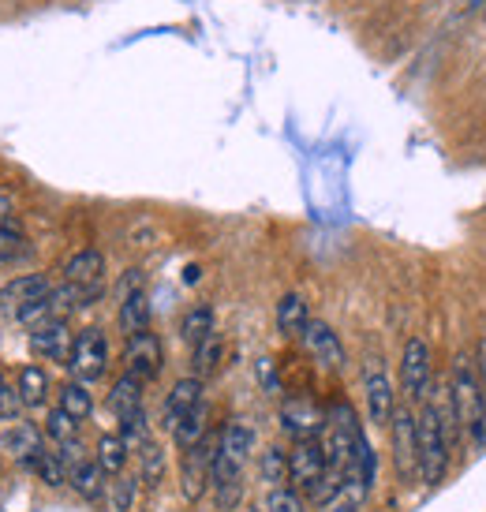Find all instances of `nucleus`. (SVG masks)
Here are the masks:
<instances>
[{"label":"nucleus","mask_w":486,"mask_h":512,"mask_svg":"<svg viewBox=\"0 0 486 512\" xmlns=\"http://www.w3.org/2000/svg\"><path fill=\"white\" fill-rule=\"evenodd\" d=\"M415 434H419V483L438 486L449 475L453 460V438H457V419L449 400H423V408L415 412Z\"/></svg>","instance_id":"f257e3e1"},{"label":"nucleus","mask_w":486,"mask_h":512,"mask_svg":"<svg viewBox=\"0 0 486 512\" xmlns=\"http://www.w3.org/2000/svg\"><path fill=\"white\" fill-rule=\"evenodd\" d=\"M449 408L457 419V430L472 441L475 449L486 445V389L483 378L468 356L453 359V374H449Z\"/></svg>","instance_id":"f03ea898"},{"label":"nucleus","mask_w":486,"mask_h":512,"mask_svg":"<svg viewBox=\"0 0 486 512\" xmlns=\"http://www.w3.org/2000/svg\"><path fill=\"white\" fill-rule=\"evenodd\" d=\"M288 483H292V490H300L303 498L318 501V505H322V501L341 486V479H333V475H329L322 438L318 441H292V449H288Z\"/></svg>","instance_id":"7ed1b4c3"},{"label":"nucleus","mask_w":486,"mask_h":512,"mask_svg":"<svg viewBox=\"0 0 486 512\" xmlns=\"http://www.w3.org/2000/svg\"><path fill=\"white\" fill-rule=\"evenodd\" d=\"M389 449H393V468L404 486L419 479V434H415V412L412 404H397V412L389 419Z\"/></svg>","instance_id":"20e7f679"},{"label":"nucleus","mask_w":486,"mask_h":512,"mask_svg":"<svg viewBox=\"0 0 486 512\" xmlns=\"http://www.w3.org/2000/svg\"><path fill=\"white\" fill-rule=\"evenodd\" d=\"M68 370H72L75 382H101L109 374V341L98 326H86L75 333L72 344V359H68Z\"/></svg>","instance_id":"39448f33"},{"label":"nucleus","mask_w":486,"mask_h":512,"mask_svg":"<svg viewBox=\"0 0 486 512\" xmlns=\"http://www.w3.org/2000/svg\"><path fill=\"white\" fill-rule=\"evenodd\" d=\"M430 382H434V359L423 337H408L401 352V389L408 404H423L430 397Z\"/></svg>","instance_id":"423d86ee"},{"label":"nucleus","mask_w":486,"mask_h":512,"mask_svg":"<svg viewBox=\"0 0 486 512\" xmlns=\"http://www.w3.org/2000/svg\"><path fill=\"white\" fill-rule=\"evenodd\" d=\"M217 438H221V434L210 430L195 449H187V453L180 456V490H184L187 501H199L202 494L210 490V471H214Z\"/></svg>","instance_id":"0eeeda50"},{"label":"nucleus","mask_w":486,"mask_h":512,"mask_svg":"<svg viewBox=\"0 0 486 512\" xmlns=\"http://www.w3.org/2000/svg\"><path fill=\"white\" fill-rule=\"evenodd\" d=\"M363 393H367L371 427H389V419L397 412V393H393V382H389V374L378 356H367V367H363Z\"/></svg>","instance_id":"6e6552de"},{"label":"nucleus","mask_w":486,"mask_h":512,"mask_svg":"<svg viewBox=\"0 0 486 512\" xmlns=\"http://www.w3.org/2000/svg\"><path fill=\"white\" fill-rule=\"evenodd\" d=\"M161 367H165V348H161V337L158 333H135V337H128V344H124V374H131V378H139V382H154L161 374Z\"/></svg>","instance_id":"1a4fd4ad"},{"label":"nucleus","mask_w":486,"mask_h":512,"mask_svg":"<svg viewBox=\"0 0 486 512\" xmlns=\"http://www.w3.org/2000/svg\"><path fill=\"white\" fill-rule=\"evenodd\" d=\"M281 427L292 441H318L326 430V412L311 397H288L281 404Z\"/></svg>","instance_id":"9d476101"},{"label":"nucleus","mask_w":486,"mask_h":512,"mask_svg":"<svg viewBox=\"0 0 486 512\" xmlns=\"http://www.w3.org/2000/svg\"><path fill=\"white\" fill-rule=\"evenodd\" d=\"M300 341H303V348H307V356L315 359L322 370H344V363H348L341 337H337L333 326L322 322V318H311V322H307Z\"/></svg>","instance_id":"9b49d317"},{"label":"nucleus","mask_w":486,"mask_h":512,"mask_svg":"<svg viewBox=\"0 0 486 512\" xmlns=\"http://www.w3.org/2000/svg\"><path fill=\"white\" fill-rule=\"evenodd\" d=\"M72 344H75V333L68 326V318H53V322H42V326L30 329V352L49 359V363H64L68 367Z\"/></svg>","instance_id":"f8f14e48"},{"label":"nucleus","mask_w":486,"mask_h":512,"mask_svg":"<svg viewBox=\"0 0 486 512\" xmlns=\"http://www.w3.org/2000/svg\"><path fill=\"white\" fill-rule=\"evenodd\" d=\"M45 441H42V430L34 427V423H23V419H4L0 423V453H12L19 464H27L42 453Z\"/></svg>","instance_id":"ddd939ff"},{"label":"nucleus","mask_w":486,"mask_h":512,"mask_svg":"<svg viewBox=\"0 0 486 512\" xmlns=\"http://www.w3.org/2000/svg\"><path fill=\"white\" fill-rule=\"evenodd\" d=\"M53 292V281L45 273H23V277H12L8 285H0V307L8 314H19L23 307L38 303Z\"/></svg>","instance_id":"4468645a"},{"label":"nucleus","mask_w":486,"mask_h":512,"mask_svg":"<svg viewBox=\"0 0 486 512\" xmlns=\"http://www.w3.org/2000/svg\"><path fill=\"white\" fill-rule=\"evenodd\" d=\"M202 393H206V382L195 378V374H187V378H180V382H172L169 397H165V430H172L191 412H199L202 404H206Z\"/></svg>","instance_id":"2eb2a0df"},{"label":"nucleus","mask_w":486,"mask_h":512,"mask_svg":"<svg viewBox=\"0 0 486 512\" xmlns=\"http://www.w3.org/2000/svg\"><path fill=\"white\" fill-rule=\"evenodd\" d=\"M251 453H255V430H251V423L229 419L225 430H221V438H217V456L236 464V468H247Z\"/></svg>","instance_id":"dca6fc26"},{"label":"nucleus","mask_w":486,"mask_h":512,"mask_svg":"<svg viewBox=\"0 0 486 512\" xmlns=\"http://www.w3.org/2000/svg\"><path fill=\"white\" fill-rule=\"evenodd\" d=\"M60 273H64V285H105V255L98 247H83L60 266Z\"/></svg>","instance_id":"f3484780"},{"label":"nucleus","mask_w":486,"mask_h":512,"mask_svg":"<svg viewBox=\"0 0 486 512\" xmlns=\"http://www.w3.org/2000/svg\"><path fill=\"white\" fill-rule=\"evenodd\" d=\"M68 483H72V490L83 501H101L105 490H109V475L101 471V464L94 456H86L83 464H75V468L68 471Z\"/></svg>","instance_id":"a211bd4d"},{"label":"nucleus","mask_w":486,"mask_h":512,"mask_svg":"<svg viewBox=\"0 0 486 512\" xmlns=\"http://www.w3.org/2000/svg\"><path fill=\"white\" fill-rule=\"evenodd\" d=\"M49 370L42 363H27V367H19V378H15V393L23 400V408H42L45 400H49Z\"/></svg>","instance_id":"6ab92c4d"},{"label":"nucleus","mask_w":486,"mask_h":512,"mask_svg":"<svg viewBox=\"0 0 486 512\" xmlns=\"http://www.w3.org/2000/svg\"><path fill=\"white\" fill-rule=\"evenodd\" d=\"M307 322H311V311H307L303 296H296V292L281 296V303H277V333H281L285 341H300Z\"/></svg>","instance_id":"aec40b11"},{"label":"nucleus","mask_w":486,"mask_h":512,"mask_svg":"<svg viewBox=\"0 0 486 512\" xmlns=\"http://www.w3.org/2000/svg\"><path fill=\"white\" fill-rule=\"evenodd\" d=\"M30 258V240L19 221H4L0 225V270H12V266H23Z\"/></svg>","instance_id":"412c9836"},{"label":"nucleus","mask_w":486,"mask_h":512,"mask_svg":"<svg viewBox=\"0 0 486 512\" xmlns=\"http://www.w3.org/2000/svg\"><path fill=\"white\" fill-rule=\"evenodd\" d=\"M116 326H120L124 337H135V333H146V329H150V296H146V288L128 299H120Z\"/></svg>","instance_id":"4be33fe9"},{"label":"nucleus","mask_w":486,"mask_h":512,"mask_svg":"<svg viewBox=\"0 0 486 512\" xmlns=\"http://www.w3.org/2000/svg\"><path fill=\"white\" fill-rule=\"evenodd\" d=\"M109 412H113L116 419L143 412V382L131 378V374H120L113 382V389H109Z\"/></svg>","instance_id":"5701e85b"},{"label":"nucleus","mask_w":486,"mask_h":512,"mask_svg":"<svg viewBox=\"0 0 486 512\" xmlns=\"http://www.w3.org/2000/svg\"><path fill=\"white\" fill-rule=\"evenodd\" d=\"M221 359H225V337L214 329L206 341L195 344V352H191V374L206 382L210 374H217V370H221Z\"/></svg>","instance_id":"b1692460"},{"label":"nucleus","mask_w":486,"mask_h":512,"mask_svg":"<svg viewBox=\"0 0 486 512\" xmlns=\"http://www.w3.org/2000/svg\"><path fill=\"white\" fill-rule=\"evenodd\" d=\"M128 445L120 441V434H101L98 445H94V460L101 464V471L116 479V475H124L128 471Z\"/></svg>","instance_id":"393cba45"},{"label":"nucleus","mask_w":486,"mask_h":512,"mask_svg":"<svg viewBox=\"0 0 486 512\" xmlns=\"http://www.w3.org/2000/svg\"><path fill=\"white\" fill-rule=\"evenodd\" d=\"M206 419H210V412H206V404H202L199 412H191L187 419H180V423H176V427L169 430L172 441H176V449H180V453H187V449H195V445H199V441L206 438V434H210V423H206Z\"/></svg>","instance_id":"a878e982"},{"label":"nucleus","mask_w":486,"mask_h":512,"mask_svg":"<svg viewBox=\"0 0 486 512\" xmlns=\"http://www.w3.org/2000/svg\"><path fill=\"white\" fill-rule=\"evenodd\" d=\"M57 408L83 423V419H90V412H94V397H90V389H86L83 382H64L57 389Z\"/></svg>","instance_id":"bb28decb"},{"label":"nucleus","mask_w":486,"mask_h":512,"mask_svg":"<svg viewBox=\"0 0 486 512\" xmlns=\"http://www.w3.org/2000/svg\"><path fill=\"white\" fill-rule=\"evenodd\" d=\"M139 486H143V479L139 475H116V479H109V512H131L135 509V501H139Z\"/></svg>","instance_id":"cd10ccee"},{"label":"nucleus","mask_w":486,"mask_h":512,"mask_svg":"<svg viewBox=\"0 0 486 512\" xmlns=\"http://www.w3.org/2000/svg\"><path fill=\"white\" fill-rule=\"evenodd\" d=\"M367 494H371L367 486L344 479V483L337 486L326 501H322V509H318V512H359V509H363V501H367Z\"/></svg>","instance_id":"c85d7f7f"},{"label":"nucleus","mask_w":486,"mask_h":512,"mask_svg":"<svg viewBox=\"0 0 486 512\" xmlns=\"http://www.w3.org/2000/svg\"><path fill=\"white\" fill-rule=\"evenodd\" d=\"M210 333H214V311H210L206 303H195V307L184 314V322H180V337L195 348V344L206 341Z\"/></svg>","instance_id":"c756f323"},{"label":"nucleus","mask_w":486,"mask_h":512,"mask_svg":"<svg viewBox=\"0 0 486 512\" xmlns=\"http://www.w3.org/2000/svg\"><path fill=\"white\" fill-rule=\"evenodd\" d=\"M258 475H262V483L277 490V486H288V453L281 445H270L266 453L258 456Z\"/></svg>","instance_id":"7c9ffc66"},{"label":"nucleus","mask_w":486,"mask_h":512,"mask_svg":"<svg viewBox=\"0 0 486 512\" xmlns=\"http://www.w3.org/2000/svg\"><path fill=\"white\" fill-rule=\"evenodd\" d=\"M30 471H34L45 486H64V483H68V468H64V460L57 456V449H53V445H45L42 453L30 460Z\"/></svg>","instance_id":"2f4dec72"},{"label":"nucleus","mask_w":486,"mask_h":512,"mask_svg":"<svg viewBox=\"0 0 486 512\" xmlns=\"http://www.w3.org/2000/svg\"><path fill=\"white\" fill-rule=\"evenodd\" d=\"M135 456H139V479H143V486L165 483V453H161L158 441L150 438Z\"/></svg>","instance_id":"473e14b6"},{"label":"nucleus","mask_w":486,"mask_h":512,"mask_svg":"<svg viewBox=\"0 0 486 512\" xmlns=\"http://www.w3.org/2000/svg\"><path fill=\"white\" fill-rule=\"evenodd\" d=\"M79 419H72L68 412H60V408H49V415H45V427H42V434L53 445H68V441H75L79 438Z\"/></svg>","instance_id":"72a5a7b5"},{"label":"nucleus","mask_w":486,"mask_h":512,"mask_svg":"<svg viewBox=\"0 0 486 512\" xmlns=\"http://www.w3.org/2000/svg\"><path fill=\"white\" fill-rule=\"evenodd\" d=\"M120 423V441L128 445V453H139L146 441H150V423H146V412H135V415H124V419H116Z\"/></svg>","instance_id":"f704fd0d"},{"label":"nucleus","mask_w":486,"mask_h":512,"mask_svg":"<svg viewBox=\"0 0 486 512\" xmlns=\"http://www.w3.org/2000/svg\"><path fill=\"white\" fill-rule=\"evenodd\" d=\"M266 512H307V498L292 486H277L266 494Z\"/></svg>","instance_id":"c9c22d12"},{"label":"nucleus","mask_w":486,"mask_h":512,"mask_svg":"<svg viewBox=\"0 0 486 512\" xmlns=\"http://www.w3.org/2000/svg\"><path fill=\"white\" fill-rule=\"evenodd\" d=\"M146 288V273L143 270H128L124 277H120V285H116V303L120 299H128V296H135V292H143Z\"/></svg>","instance_id":"e433bc0d"},{"label":"nucleus","mask_w":486,"mask_h":512,"mask_svg":"<svg viewBox=\"0 0 486 512\" xmlns=\"http://www.w3.org/2000/svg\"><path fill=\"white\" fill-rule=\"evenodd\" d=\"M258 382L266 385L270 393H281V378H277V370H273V359H258Z\"/></svg>","instance_id":"4c0bfd02"},{"label":"nucleus","mask_w":486,"mask_h":512,"mask_svg":"<svg viewBox=\"0 0 486 512\" xmlns=\"http://www.w3.org/2000/svg\"><path fill=\"white\" fill-rule=\"evenodd\" d=\"M12 214H15L12 191H4V187H0V225H4V221H12Z\"/></svg>","instance_id":"58836bf2"},{"label":"nucleus","mask_w":486,"mask_h":512,"mask_svg":"<svg viewBox=\"0 0 486 512\" xmlns=\"http://www.w3.org/2000/svg\"><path fill=\"white\" fill-rule=\"evenodd\" d=\"M475 370H479L483 389H486V337H479V344H475Z\"/></svg>","instance_id":"ea45409f"},{"label":"nucleus","mask_w":486,"mask_h":512,"mask_svg":"<svg viewBox=\"0 0 486 512\" xmlns=\"http://www.w3.org/2000/svg\"><path fill=\"white\" fill-rule=\"evenodd\" d=\"M4 389H8V382H4V374H0V393H4Z\"/></svg>","instance_id":"a19ab883"}]
</instances>
